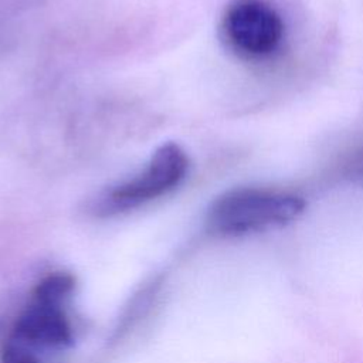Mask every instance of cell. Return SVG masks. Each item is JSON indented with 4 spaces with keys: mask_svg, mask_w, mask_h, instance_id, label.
Masks as SVG:
<instances>
[{
    "mask_svg": "<svg viewBox=\"0 0 363 363\" xmlns=\"http://www.w3.org/2000/svg\"><path fill=\"white\" fill-rule=\"evenodd\" d=\"M305 200L289 191L237 187L220 194L206 213L211 235L241 237L286 225L305 210Z\"/></svg>",
    "mask_w": 363,
    "mask_h": 363,
    "instance_id": "obj_1",
    "label": "cell"
},
{
    "mask_svg": "<svg viewBox=\"0 0 363 363\" xmlns=\"http://www.w3.org/2000/svg\"><path fill=\"white\" fill-rule=\"evenodd\" d=\"M74 286L72 275L62 271L43 278L33 289L7 339L37 356L71 346L74 328L67 305Z\"/></svg>",
    "mask_w": 363,
    "mask_h": 363,
    "instance_id": "obj_2",
    "label": "cell"
},
{
    "mask_svg": "<svg viewBox=\"0 0 363 363\" xmlns=\"http://www.w3.org/2000/svg\"><path fill=\"white\" fill-rule=\"evenodd\" d=\"M187 170L186 152L174 142L163 143L139 174L105 190L92 203L91 210L98 217H109L140 207L174 190L184 180Z\"/></svg>",
    "mask_w": 363,
    "mask_h": 363,
    "instance_id": "obj_3",
    "label": "cell"
},
{
    "mask_svg": "<svg viewBox=\"0 0 363 363\" xmlns=\"http://www.w3.org/2000/svg\"><path fill=\"white\" fill-rule=\"evenodd\" d=\"M227 45L247 60L271 57L282 44L285 24L279 13L262 0H235L221 23Z\"/></svg>",
    "mask_w": 363,
    "mask_h": 363,
    "instance_id": "obj_4",
    "label": "cell"
}]
</instances>
